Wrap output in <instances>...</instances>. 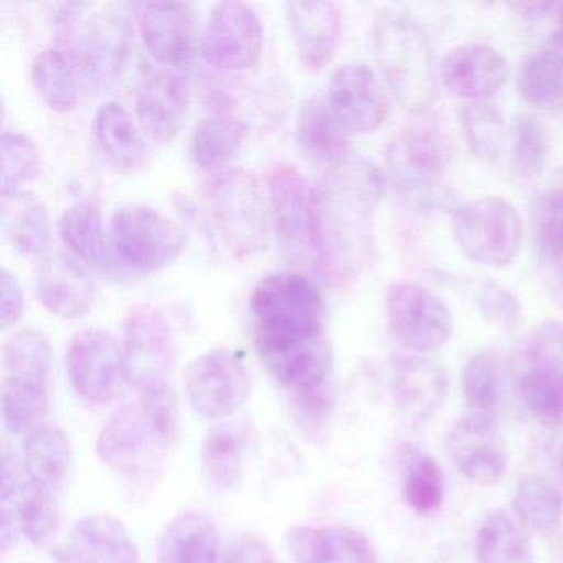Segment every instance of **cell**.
I'll return each instance as SVG.
<instances>
[{
  "label": "cell",
  "instance_id": "cell-1",
  "mask_svg": "<svg viewBox=\"0 0 563 563\" xmlns=\"http://www.w3.org/2000/svg\"><path fill=\"white\" fill-rule=\"evenodd\" d=\"M250 318L256 351L275 378L301 374L331 351L322 292L299 273L260 279L250 296Z\"/></svg>",
  "mask_w": 563,
  "mask_h": 563
},
{
  "label": "cell",
  "instance_id": "cell-2",
  "mask_svg": "<svg viewBox=\"0 0 563 563\" xmlns=\"http://www.w3.org/2000/svg\"><path fill=\"white\" fill-rule=\"evenodd\" d=\"M180 434V413L170 387L140 395L110 418L97 451L107 466L128 476L154 470L174 450Z\"/></svg>",
  "mask_w": 563,
  "mask_h": 563
},
{
  "label": "cell",
  "instance_id": "cell-3",
  "mask_svg": "<svg viewBox=\"0 0 563 563\" xmlns=\"http://www.w3.org/2000/svg\"><path fill=\"white\" fill-rule=\"evenodd\" d=\"M374 48L385 84L410 114H423L438 97V70L424 29L405 9L385 8L374 24Z\"/></svg>",
  "mask_w": 563,
  "mask_h": 563
},
{
  "label": "cell",
  "instance_id": "cell-4",
  "mask_svg": "<svg viewBox=\"0 0 563 563\" xmlns=\"http://www.w3.org/2000/svg\"><path fill=\"white\" fill-rule=\"evenodd\" d=\"M451 163L450 140L437 128L424 124H410L398 131L385 151L391 186L398 196L424 212L443 209L453 200L444 186Z\"/></svg>",
  "mask_w": 563,
  "mask_h": 563
},
{
  "label": "cell",
  "instance_id": "cell-5",
  "mask_svg": "<svg viewBox=\"0 0 563 563\" xmlns=\"http://www.w3.org/2000/svg\"><path fill=\"white\" fill-rule=\"evenodd\" d=\"M451 233L464 256L486 268L512 265L522 246V219L512 202L484 196L451 212Z\"/></svg>",
  "mask_w": 563,
  "mask_h": 563
},
{
  "label": "cell",
  "instance_id": "cell-6",
  "mask_svg": "<svg viewBox=\"0 0 563 563\" xmlns=\"http://www.w3.org/2000/svg\"><path fill=\"white\" fill-rule=\"evenodd\" d=\"M210 206L217 227L236 258L249 260L265 252L272 210L253 174L236 169L220 174L210 189Z\"/></svg>",
  "mask_w": 563,
  "mask_h": 563
},
{
  "label": "cell",
  "instance_id": "cell-7",
  "mask_svg": "<svg viewBox=\"0 0 563 563\" xmlns=\"http://www.w3.org/2000/svg\"><path fill=\"white\" fill-rule=\"evenodd\" d=\"M272 222L289 262L319 269L318 184L309 183L288 164H276L268 174Z\"/></svg>",
  "mask_w": 563,
  "mask_h": 563
},
{
  "label": "cell",
  "instance_id": "cell-8",
  "mask_svg": "<svg viewBox=\"0 0 563 563\" xmlns=\"http://www.w3.org/2000/svg\"><path fill=\"white\" fill-rule=\"evenodd\" d=\"M184 243L180 227L153 207L131 203L118 209L111 219L113 255L134 272L154 273L173 265Z\"/></svg>",
  "mask_w": 563,
  "mask_h": 563
},
{
  "label": "cell",
  "instance_id": "cell-9",
  "mask_svg": "<svg viewBox=\"0 0 563 563\" xmlns=\"http://www.w3.org/2000/svg\"><path fill=\"white\" fill-rule=\"evenodd\" d=\"M124 380L140 395L169 387L176 365L173 332L159 309L137 305L124 321Z\"/></svg>",
  "mask_w": 563,
  "mask_h": 563
},
{
  "label": "cell",
  "instance_id": "cell-10",
  "mask_svg": "<svg viewBox=\"0 0 563 563\" xmlns=\"http://www.w3.org/2000/svg\"><path fill=\"white\" fill-rule=\"evenodd\" d=\"M385 316L391 338L411 354L431 355L453 335L454 319L446 302L417 283L388 286Z\"/></svg>",
  "mask_w": 563,
  "mask_h": 563
},
{
  "label": "cell",
  "instance_id": "cell-11",
  "mask_svg": "<svg viewBox=\"0 0 563 563\" xmlns=\"http://www.w3.org/2000/svg\"><path fill=\"white\" fill-rule=\"evenodd\" d=\"M68 27L67 52L78 77L95 90L113 87L131 58V32L126 22L113 14L77 19Z\"/></svg>",
  "mask_w": 563,
  "mask_h": 563
},
{
  "label": "cell",
  "instance_id": "cell-12",
  "mask_svg": "<svg viewBox=\"0 0 563 563\" xmlns=\"http://www.w3.org/2000/svg\"><path fill=\"white\" fill-rule=\"evenodd\" d=\"M529 413L545 428L563 424V325L540 328L530 339L519 377Z\"/></svg>",
  "mask_w": 563,
  "mask_h": 563
},
{
  "label": "cell",
  "instance_id": "cell-13",
  "mask_svg": "<svg viewBox=\"0 0 563 563\" xmlns=\"http://www.w3.org/2000/svg\"><path fill=\"white\" fill-rule=\"evenodd\" d=\"M200 52L203 60L219 70L256 67L263 52V25L255 9L245 2L213 5L200 38Z\"/></svg>",
  "mask_w": 563,
  "mask_h": 563
},
{
  "label": "cell",
  "instance_id": "cell-14",
  "mask_svg": "<svg viewBox=\"0 0 563 563\" xmlns=\"http://www.w3.org/2000/svg\"><path fill=\"white\" fill-rule=\"evenodd\" d=\"M187 397L203 418L235 413L252 390L245 364L229 349H213L197 357L186 372Z\"/></svg>",
  "mask_w": 563,
  "mask_h": 563
},
{
  "label": "cell",
  "instance_id": "cell-15",
  "mask_svg": "<svg viewBox=\"0 0 563 563\" xmlns=\"http://www.w3.org/2000/svg\"><path fill=\"white\" fill-rule=\"evenodd\" d=\"M67 371L75 394L91 405L114 400L124 380L123 349L110 332L87 329L71 339Z\"/></svg>",
  "mask_w": 563,
  "mask_h": 563
},
{
  "label": "cell",
  "instance_id": "cell-16",
  "mask_svg": "<svg viewBox=\"0 0 563 563\" xmlns=\"http://www.w3.org/2000/svg\"><path fill=\"white\" fill-rule=\"evenodd\" d=\"M446 448L460 473L477 486L499 484L509 453L496 415L467 411L451 427Z\"/></svg>",
  "mask_w": 563,
  "mask_h": 563
},
{
  "label": "cell",
  "instance_id": "cell-17",
  "mask_svg": "<svg viewBox=\"0 0 563 563\" xmlns=\"http://www.w3.org/2000/svg\"><path fill=\"white\" fill-rule=\"evenodd\" d=\"M325 101L349 134H368L387 121L390 104L374 71L362 64L342 65L329 78Z\"/></svg>",
  "mask_w": 563,
  "mask_h": 563
},
{
  "label": "cell",
  "instance_id": "cell-18",
  "mask_svg": "<svg viewBox=\"0 0 563 563\" xmlns=\"http://www.w3.org/2000/svg\"><path fill=\"white\" fill-rule=\"evenodd\" d=\"M395 407L410 423H427L443 408L450 391L446 368L431 355H395L390 368Z\"/></svg>",
  "mask_w": 563,
  "mask_h": 563
},
{
  "label": "cell",
  "instance_id": "cell-19",
  "mask_svg": "<svg viewBox=\"0 0 563 563\" xmlns=\"http://www.w3.org/2000/svg\"><path fill=\"white\" fill-rule=\"evenodd\" d=\"M190 107V81L177 68L153 70L141 80L136 113L153 143L167 144L179 134Z\"/></svg>",
  "mask_w": 563,
  "mask_h": 563
},
{
  "label": "cell",
  "instance_id": "cell-20",
  "mask_svg": "<svg viewBox=\"0 0 563 563\" xmlns=\"http://www.w3.org/2000/svg\"><path fill=\"white\" fill-rule=\"evenodd\" d=\"M448 93L473 101H490L509 78L506 58L490 45L471 44L454 48L440 70Z\"/></svg>",
  "mask_w": 563,
  "mask_h": 563
},
{
  "label": "cell",
  "instance_id": "cell-21",
  "mask_svg": "<svg viewBox=\"0 0 563 563\" xmlns=\"http://www.w3.org/2000/svg\"><path fill=\"white\" fill-rule=\"evenodd\" d=\"M35 291L52 314L62 319H80L93 308L97 286L74 256L55 252L38 265Z\"/></svg>",
  "mask_w": 563,
  "mask_h": 563
},
{
  "label": "cell",
  "instance_id": "cell-22",
  "mask_svg": "<svg viewBox=\"0 0 563 563\" xmlns=\"http://www.w3.org/2000/svg\"><path fill=\"white\" fill-rule=\"evenodd\" d=\"M285 11L302 67L321 70L332 60L341 41V9L328 0H298L288 2Z\"/></svg>",
  "mask_w": 563,
  "mask_h": 563
},
{
  "label": "cell",
  "instance_id": "cell-23",
  "mask_svg": "<svg viewBox=\"0 0 563 563\" xmlns=\"http://www.w3.org/2000/svg\"><path fill=\"white\" fill-rule=\"evenodd\" d=\"M137 22L147 52L166 67H179L192 55L196 19L189 4L146 2L137 5Z\"/></svg>",
  "mask_w": 563,
  "mask_h": 563
},
{
  "label": "cell",
  "instance_id": "cell-24",
  "mask_svg": "<svg viewBox=\"0 0 563 563\" xmlns=\"http://www.w3.org/2000/svg\"><path fill=\"white\" fill-rule=\"evenodd\" d=\"M93 136L104 159L120 173H136L150 159V147L140 126L130 111L117 101H107L98 108Z\"/></svg>",
  "mask_w": 563,
  "mask_h": 563
},
{
  "label": "cell",
  "instance_id": "cell-25",
  "mask_svg": "<svg viewBox=\"0 0 563 563\" xmlns=\"http://www.w3.org/2000/svg\"><path fill=\"white\" fill-rule=\"evenodd\" d=\"M67 547L81 563H140V552L126 527L108 514L77 520Z\"/></svg>",
  "mask_w": 563,
  "mask_h": 563
},
{
  "label": "cell",
  "instance_id": "cell-26",
  "mask_svg": "<svg viewBox=\"0 0 563 563\" xmlns=\"http://www.w3.org/2000/svg\"><path fill=\"white\" fill-rule=\"evenodd\" d=\"M349 136L332 113L325 98L311 97L299 108L296 120V140L302 153L314 163L338 167L351 157Z\"/></svg>",
  "mask_w": 563,
  "mask_h": 563
},
{
  "label": "cell",
  "instance_id": "cell-27",
  "mask_svg": "<svg viewBox=\"0 0 563 563\" xmlns=\"http://www.w3.org/2000/svg\"><path fill=\"white\" fill-rule=\"evenodd\" d=\"M292 550L299 563H378L368 537L344 526L302 527L292 533Z\"/></svg>",
  "mask_w": 563,
  "mask_h": 563
},
{
  "label": "cell",
  "instance_id": "cell-28",
  "mask_svg": "<svg viewBox=\"0 0 563 563\" xmlns=\"http://www.w3.org/2000/svg\"><path fill=\"white\" fill-rule=\"evenodd\" d=\"M0 223L12 249L22 256H38L51 243V216L34 194L0 192Z\"/></svg>",
  "mask_w": 563,
  "mask_h": 563
},
{
  "label": "cell",
  "instance_id": "cell-29",
  "mask_svg": "<svg viewBox=\"0 0 563 563\" xmlns=\"http://www.w3.org/2000/svg\"><path fill=\"white\" fill-rule=\"evenodd\" d=\"M220 537L209 517L184 512L174 517L157 543L159 563H219Z\"/></svg>",
  "mask_w": 563,
  "mask_h": 563
},
{
  "label": "cell",
  "instance_id": "cell-30",
  "mask_svg": "<svg viewBox=\"0 0 563 563\" xmlns=\"http://www.w3.org/2000/svg\"><path fill=\"white\" fill-rule=\"evenodd\" d=\"M246 128L239 118L227 111H217L203 118L190 136V161L202 173H225L239 156Z\"/></svg>",
  "mask_w": 563,
  "mask_h": 563
},
{
  "label": "cell",
  "instance_id": "cell-31",
  "mask_svg": "<svg viewBox=\"0 0 563 563\" xmlns=\"http://www.w3.org/2000/svg\"><path fill=\"white\" fill-rule=\"evenodd\" d=\"M532 225L540 268L563 285V169L556 173L552 186L537 197Z\"/></svg>",
  "mask_w": 563,
  "mask_h": 563
},
{
  "label": "cell",
  "instance_id": "cell-32",
  "mask_svg": "<svg viewBox=\"0 0 563 563\" xmlns=\"http://www.w3.org/2000/svg\"><path fill=\"white\" fill-rule=\"evenodd\" d=\"M71 467V446L62 428L41 424L27 434L24 444V470L27 479L57 493Z\"/></svg>",
  "mask_w": 563,
  "mask_h": 563
},
{
  "label": "cell",
  "instance_id": "cell-33",
  "mask_svg": "<svg viewBox=\"0 0 563 563\" xmlns=\"http://www.w3.org/2000/svg\"><path fill=\"white\" fill-rule=\"evenodd\" d=\"M520 97L537 110H563V45L550 38L542 51L530 55L517 74Z\"/></svg>",
  "mask_w": 563,
  "mask_h": 563
},
{
  "label": "cell",
  "instance_id": "cell-34",
  "mask_svg": "<svg viewBox=\"0 0 563 563\" xmlns=\"http://www.w3.org/2000/svg\"><path fill=\"white\" fill-rule=\"evenodd\" d=\"M405 500L418 516H431L444 500V474L420 444L405 443L398 451Z\"/></svg>",
  "mask_w": 563,
  "mask_h": 563
},
{
  "label": "cell",
  "instance_id": "cell-35",
  "mask_svg": "<svg viewBox=\"0 0 563 563\" xmlns=\"http://www.w3.org/2000/svg\"><path fill=\"white\" fill-rule=\"evenodd\" d=\"M58 233L77 258L95 268L113 266V250L104 233L100 209L91 202L68 207L58 220Z\"/></svg>",
  "mask_w": 563,
  "mask_h": 563
},
{
  "label": "cell",
  "instance_id": "cell-36",
  "mask_svg": "<svg viewBox=\"0 0 563 563\" xmlns=\"http://www.w3.org/2000/svg\"><path fill=\"white\" fill-rule=\"evenodd\" d=\"M51 378L5 374L2 384V417L11 433H31L41 427L51 407Z\"/></svg>",
  "mask_w": 563,
  "mask_h": 563
},
{
  "label": "cell",
  "instance_id": "cell-37",
  "mask_svg": "<svg viewBox=\"0 0 563 563\" xmlns=\"http://www.w3.org/2000/svg\"><path fill=\"white\" fill-rule=\"evenodd\" d=\"M476 552L479 563H533V547L526 527L503 509L484 516L477 530Z\"/></svg>",
  "mask_w": 563,
  "mask_h": 563
},
{
  "label": "cell",
  "instance_id": "cell-38",
  "mask_svg": "<svg viewBox=\"0 0 563 563\" xmlns=\"http://www.w3.org/2000/svg\"><path fill=\"white\" fill-rule=\"evenodd\" d=\"M245 438L233 424L213 428L207 434L200 453L203 479L216 493H230L242 479V460Z\"/></svg>",
  "mask_w": 563,
  "mask_h": 563
},
{
  "label": "cell",
  "instance_id": "cell-39",
  "mask_svg": "<svg viewBox=\"0 0 563 563\" xmlns=\"http://www.w3.org/2000/svg\"><path fill=\"white\" fill-rule=\"evenodd\" d=\"M78 74L67 52L45 48L32 62L31 80L51 110L70 113L78 103Z\"/></svg>",
  "mask_w": 563,
  "mask_h": 563
},
{
  "label": "cell",
  "instance_id": "cell-40",
  "mask_svg": "<svg viewBox=\"0 0 563 563\" xmlns=\"http://www.w3.org/2000/svg\"><path fill=\"white\" fill-rule=\"evenodd\" d=\"M512 509L520 526L532 532L549 536L559 529L562 520V493L545 476L529 474L517 484Z\"/></svg>",
  "mask_w": 563,
  "mask_h": 563
},
{
  "label": "cell",
  "instance_id": "cell-41",
  "mask_svg": "<svg viewBox=\"0 0 563 563\" xmlns=\"http://www.w3.org/2000/svg\"><path fill=\"white\" fill-rule=\"evenodd\" d=\"M461 126L471 153L487 164L499 163L509 140L503 111L493 101H473L461 111Z\"/></svg>",
  "mask_w": 563,
  "mask_h": 563
},
{
  "label": "cell",
  "instance_id": "cell-42",
  "mask_svg": "<svg viewBox=\"0 0 563 563\" xmlns=\"http://www.w3.org/2000/svg\"><path fill=\"white\" fill-rule=\"evenodd\" d=\"M503 385V361L499 354L490 349L471 355L461 371L464 401L474 413L497 415Z\"/></svg>",
  "mask_w": 563,
  "mask_h": 563
},
{
  "label": "cell",
  "instance_id": "cell-43",
  "mask_svg": "<svg viewBox=\"0 0 563 563\" xmlns=\"http://www.w3.org/2000/svg\"><path fill=\"white\" fill-rule=\"evenodd\" d=\"M14 504L18 506V526L29 542L35 547L48 545L60 527V510L55 493L27 479Z\"/></svg>",
  "mask_w": 563,
  "mask_h": 563
},
{
  "label": "cell",
  "instance_id": "cell-44",
  "mask_svg": "<svg viewBox=\"0 0 563 563\" xmlns=\"http://www.w3.org/2000/svg\"><path fill=\"white\" fill-rule=\"evenodd\" d=\"M510 164L522 180H533L542 174L549 156L545 128L530 114H519L509 133Z\"/></svg>",
  "mask_w": 563,
  "mask_h": 563
},
{
  "label": "cell",
  "instance_id": "cell-45",
  "mask_svg": "<svg viewBox=\"0 0 563 563\" xmlns=\"http://www.w3.org/2000/svg\"><path fill=\"white\" fill-rule=\"evenodd\" d=\"M42 157L37 144L19 131H4L0 137V192L21 190L37 179Z\"/></svg>",
  "mask_w": 563,
  "mask_h": 563
},
{
  "label": "cell",
  "instance_id": "cell-46",
  "mask_svg": "<svg viewBox=\"0 0 563 563\" xmlns=\"http://www.w3.org/2000/svg\"><path fill=\"white\" fill-rule=\"evenodd\" d=\"M5 374L52 378V345L44 332L22 329L4 345Z\"/></svg>",
  "mask_w": 563,
  "mask_h": 563
},
{
  "label": "cell",
  "instance_id": "cell-47",
  "mask_svg": "<svg viewBox=\"0 0 563 563\" xmlns=\"http://www.w3.org/2000/svg\"><path fill=\"white\" fill-rule=\"evenodd\" d=\"M474 302L481 316L494 328L510 332L522 322L523 311L519 299L493 279H481L477 283Z\"/></svg>",
  "mask_w": 563,
  "mask_h": 563
},
{
  "label": "cell",
  "instance_id": "cell-48",
  "mask_svg": "<svg viewBox=\"0 0 563 563\" xmlns=\"http://www.w3.org/2000/svg\"><path fill=\"white\" fill-rule=\"evenodd\" d=\"M24 291L14 273L0 269V329L8 331L24 314Z\"/></svg>",
  "mask_w": 563,
  "mask_h": 563
},
{
  "label": "cell",
  "instance_id": "cell-49",
  "mask_svg": "<svg viewBox=\"0 0 563 563\" xmlns=\"http://www.w3.org/2000/svg\"><path fill=\"white\" fill-rule=\"evenodd\" d=\"M222 563H276L275 553L258 536L240 537L227 550Z\"/></svg>",
  "mask_w": 563,
  "mask_h": 563
},
{
  "label": "cell",
  "instance_id": "cell-50",
  "mask_svg": "<svg viewBox=\"0 0 563 563\" xmlns=\"http://www.w3.org/2000/svg\"><path fill=\"white\" fill-rule=\"evenodd\" d=\"M296 411L306 427H316L329 417L332 408L331 387L295 397Z\"/></svg>",
  "mask_w": 563,
  "mask_h": 563
},
{
  "label": "cell",
  "instance_id": "cell-51",
  "mask_svg": "<svg viewBox=\"0 0 563 563\" xmlns=\"http://www.w3.org/2000/svg\"><path fill=\"white\" fill-rule=\"evenodd\" d=\"M556 19V31L553 32L552 38L553 41L559 42V44L563 45V2L556 4L555 11H553Z\"/></svg>",
  "mask_w": 563,
  "mask_h": 563
},
{
  "label": "cell",
  "instance_id": "cell-52",
  "mask_svg": "<svg viewBox=\"0 0 563 563\" xmlns=\"http://www.w3.org/2000/svg\"><path fill=\"white\" fill-rule=\"evenodd\" d=\"M54 562L55 563H81L74 553L68 550V547H64V549L55 550L54 552Z\"/></svg>",
  "mask_w": 563,
  "mask_h": 563
},
{
  "label": "cell",
  "instance_id": "cell-53",
  "mask_svg": "<svg viewBox=\"0 0 563 563\" xmlns=\"http://www.w3.org/2000/svg\"><path fill=\"white\" fill-rule=\"evenodd\" d=\"M560 477L563 479V453L562 456H560Z\"/></svg>",
  "mask_w": 563,
  "mask_h": 563
}]
</instances>
